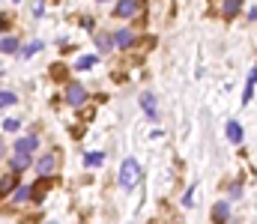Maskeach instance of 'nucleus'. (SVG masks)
<instances>
[{
	"instance_id": "f257e3e1",
	"label": "nucleus",
	"mask_w": 257,
	"mask_h": 224,
	"mask_svg": "<svg viewBox=\"0 0 257 224\" xmlns=\"http://www.w3.org/2000/svg\"><path fill=\"white\" fill-rule=\"evenodd\" d=\"M138 179H141V165L135 159H126L123 168H120V185H123V189H135Z\"/></svg>"
},
{
	"instance_id": "f03ea898",
	"label": "nucleus",
	"mask_w": 257,
	"mask_h": 224,
	"mask_svg": "<svg viewBox=\"0 0 257 224\" xmlns=\"http://www.w3.org/2000/svg\"><path fill=\"white\" fill-rule=\"evenodd\" d=\"M141 6H143V0H120V3L114 6V15L117 18H132V15L141 12Z\"/></svg>"
},
{
	"instance_id": "7ed1b4c3",
	"label": "nucleus",
	"mask_w": 257,
	"mask_h": 224,
	"mask_svg": "<svg viewBox=\"0 0 257 224\" xmlns=\"http://www.w3.org/2000/svg\"><path fill=\"white\" fill-rule=\"evenodd\" d=\"M66 102H69L72 108L84 105V102H87V90H84L81 84H69V90H66Z\"/></svg>"
},
{
	"instance_id": "20e7f679",
	"label": "nucleus",
	"mask_w": 257,
	"mask_h": 224,
	"mask_svg": "<svg viewBox=\"0 0 257 224\" xmlns=\"http://www.w3.org/2000/svg\"><path fill=\"white\" fill-rule=\"evenodd\" d=\"M242 9V0H218V12H222V18H236Z\"/></svg>"
},
{
	"instance_id": "39448f33",
	"label": "nucleus",
	"mask_w": 257,
	"mask_h": 224,
	"mask_svg": "<svg viewBox=\"0 0 257 224\" xmlns=\"http://www.w3.org/2000/svg\"><path fill=\"white\" fill-rule=\"evenodd\" d=\"M225 132H228V140H230V143H242V126H239L236 120H230V123L225 126Z\"/></svg>"
},
{
	"instance_id": "423d86ee",
	"label": "nucleus",
	"mask_w": 257,
	"mask_h": 224,
	"mask_svg": "<svg viewBox=\"0 0 257 224\" xmlns=\"http://www.w3.org/2000/svg\"><path fill=\"white\" fill-rule=\"evenodd\" d=\"M132 42H135L132 30H117V33H114V45H120V48H129Z\"/></svg>"
},
{
	"instance_id": "0eeeda50",
	"label": "nucleus",
	"mask_w": 257,
	"mask_h": 224,
	"mask_svg": "<svg viewBox=\"0 0 257 224\" xmlns=\"http://www.w3.org/2000/svg\"><path fill=\"white\" fill-rule=\"evenodd\" d=\"M36 143H39V140H36V135H27V138H21V140L15 143V149H18V153H33Z\"/></svg>"
},
{
	"instance_id": "6e6552de",
	"label": "nucleus",
	"mask_w": 257,
	"mask_h": 224,
	"mask_svg": "<svg viewBox=\"0 0 257 224\" xmlns=\"http://www.w3.org/2000/svg\"><path fill=\"white\" fill-rule=\"evenodd\" d=\"M48 185H51V179H48V173H42V179L33 185V200H42V195L48 192Z\"/></svg>"
},
{
	"instance_id": "1a4fd4ad",
	"label": "nucleus",
	"mask_w": 257,
	"mask_h": 224,
	"mask_svg": "<svg viewBox=\"0 0 257 224\" xmlns=\"http://www.w3.org/2000/svg\"><path fill=\"white\" fill-rule=\"evenodd\" d=\"M111 45H114V39L108 33H96V48H99V54H108L111 51Z\"/></svg>"
},
{
	"instance_id": "9d476101",
	"label": "nucleus",
	"mask_w": 257,
	"mask_h": 224,
	"mask_svg": "<svg viewBox=\"0 0 257 224\" xmlns=\"http://www.w3.org/2000/svg\"><path fill=\"white\" fill-rule=\"evenodd\" d=\"M212 218H215V221H228V218H230V206H228L225 200L215 203V206H212Z\"/></svg>"
},
{
	"instance_id": "9b49d317",
	"label": "nucleus",
	"mask_w": 257,
	"mask_h": 224,
	"mask_svg": "<svg viewBox=\"0 0 257 224\" xmlns=\"http://www.w3.org/2000/svg\"><path fill=\"white\" fill-rule=\"evenodd\" d=\"M254 84H257V69H251V72H248V84H245V93H242V105H245V102H251Z\"/></svg>"
},
{
	"instance_id": "f8f14e48",
	"label": "nucleus",
	"mask_w": 257,
	"mask_h": 224,
	"mask_svg": "<svg viewBox=\"0 0 257 224\" xmlns=\"http://www.w3.org/2000/svg\"><path fill=\"white\" fill-rule=\"evenodd\" d=\"M36 170H39V173H51V170H54V156H51V153L42 156L39 162H36Z\"/></svg>"
},
{
	"instance_id": "ddd939ff",
	"label": "nucleus",
	"mask_w": 257,
	"mask_h": 224,
	"mask_svg": "<svg viewBox=\"0 0 257 224\" xmlns=\"http://www.w3.org/2000/svg\"><path fill=\"white\" fill-rule=\"evenodd\" d=\"M0 51H3V54H15V51H18V39H15V36L0 39Z\"/></svg>"
},
{
	"instance_id": "4468645a",
	"label": "nucleus",
	"mask_w": 257,
	"mask_h": 224,
	"mask_svg": "<svg viewBox=\"0 0 257 224\" xmlns=\"http://www.w3.org/2000/svg\"><path fill=\"white\" fill-rule=\"evenodd\" d=\"M30 165V153H18L15 149V159H12V170H24Z\"/></svg>"
},
{
	"instance_id": "2eb2a0df",
	"label": "nucleus",
	"mask_w": 257,
	"mask_h": 224,
	"mask_svg": "<svg viewBox=\"0 0 257 224\" xmlns=\"http://www.w3.org/2000/svg\"><path fill=\"white\" fill-rule=\"evenodd\" d=\"M141 108H143L150 117L156 114V99H153V93H143V96H141Z\"/></svg>"
},
{
	"instance_id": "dca6fc26",
	"label": "nucleus",
	"mask_w": 257,
	"mask_h": 224,
	"mask_svg": "<svg viewBox=\"0 0 257 224\" xmlns=\"http://www.w3.org/2000/svg\"><path fill=\"white\" fill-rule=\"evenodd\" d=\"M15 200H18V203L33 200V185H21V189H15Z\"/></svg>"
},
{
	"instance_id": "f3484780",
	"label": "nucleus",
	"mask_w": 257,
	"mask_h": 224,
	"mask_svg": "<svg viewBox=\"0 0 257 224\" xmlns=\"http://www.w3.org/2000/svg\"><path fill=\"white\" fill-rule=\"evenodd\" d=\"M18 99H15V93H3L0 90V108H9V105H15Z\"/></svg>"
},
{
	"instance_id": "a211bd4d",
	"label": "nucleus",
	"mask_w": 257,
	"mask_h": 224,
	"mask_svg": "<svg viewBox=\"0 0 257 224\" xmlns=\"http://www.w3.org/2000/svg\"><path fill=\"white\" fill-rule=\"evenodd\" d=\"M84 162H87V168H96V165H102V162H105V156H102V153H90Z\"/></svg>"
},
{
	"instance_id": "6ab92c4d",
	"label": "nucleus",
	"mask_w": 257,
	"mask_h": 224,
	"mask_svg": "<svg viewBox=\"0 0 257 224\" xmlns=\"http://www.w3.org/2000/svg\"><path fill=\"white\" fill-rule=\"evenodd\" d=\"M36 51H42V42H30V45H27V48L21 51V57H33Z\"/></svg>"
},
{
	"instance_id": "aec40b11",
	"label": "nucleus",
	"mask_w": 257,
	"mask_h": 224,
	"mask_svg": "<svg viewBox=\"0 0 257 224\" xmlns=\"http://www.w3.org/2000/svg\"><path fill=\"white\" fill-rule=\"evenodd\" d=\"M51 75H54V78L60 81L63 75H66V66H63V63H54V66H51Z\"/></svg>"
},
{
	"instance_id": "412c9836",
	"label": "nucleus",
	"mask_w": 257,
	"mask_h": 224,
	"mask_svg": "<svg viewBox=\"0 0 257 224\" xmlns=\"http://www.w3.org/2000/svg\"><path fill=\"white\" fill-rule=\"evenodd\" d=\"M93 63H96V57H81V60H78V69H90Z\"/></svg>"
},
{
	"instance_id": "4be33fe9",
	"label": "nucleus",
	"mask_w": 257,
	"mask_h": 224,
	"mask_svg": "<svg viewBox=\"0 0 257 224\" xmlns=\"http://www.w3.org/2000/svg\"><path fill=\"white\" fill-rule=\"evenodd\" d=\"M18 126H21L18 120H6V123H3V129H6V132H18Z\"/></svg>"
},
{
	"instance_id": "5701e85b",
	"label": "nucleus",
	"mask_w": 257,
	"mask_h": 224,
	"mask_svg": "<svg viewBox=\"0 0 257 224\" xmlns=\"http://www.w3.org/2000/svg\"><path fill=\"white\" fill-rule=\"evenodd\" d=\"M192 203H195V189H189V195L182 197V206H192Z\"/></svg>"
},
{
	"instance_id": "b1692460",
	"label": "nucleus",
	"mask_w": 257,
	"mask_h": 224,
	"mask_svg": "<svg viewBox=\"0 0 257 224\" xmlns=\"http://www.w3.org/2000/svg\"><path fill=\"white\" fill-rule=\"evenodd\" d=\"M12 182H15L12 176H6V179H0V189H3V192H9V189H12Z\"/></svg>"
},
{
	"instance_id": "393cba45",
	"label": "nucleus",
	"mask_w": 257,
	"mask_h": 224,
	"mask_svg": "<svg viewBox=\"0 0 257 224\" xmlns=\"http://www.w3.org/2000/svg\"><path fill=\"white\" fill-rule=\"evenodd\" d=\"M239 192H242V185L236 182V185H230V197H239Z\"/></svg>"
},
{
	"instance_id": "a878e982",
	"label": "nucleus",
	"mask_w": 257,
	"mask_h": 224,
	"mask_svg": "<svg viewBox=\"0 0 257 224\" xmlns=\"http://www.w3.org/2000/svg\"><path fill=\"white\" fill-rule=\"evenodd\" d=\"M3 27H6V18H3V15H0V33H3Z\"/></svg>"
},
{
	"instance_id": "bb28decb",
	"label": "nucleus",
	"mask_w": 257,
	"mask_h": 224,
	"mask_svg": "<svg viewBox=\"0 0 257 224\" xmlns=\"http://www.w3.org/2000/svg\"><path fill=\"white\" fill-rule=\"evenodd\" d=\"M99 3H105V0H99Z\"/></svg>"
},
{
	"instance_id": "cd10ccee",
	"label": "nucleus",
	"mask_w": 257,
	"mask_h": 224,
	"mask_svg": "<svg viewBox=\"0 0 257 224\" xmlns=\"http://www.w3.org/2000/svg\"><path fill=\"white\" fill-rule=\"evenodd\" d=\"M0 195H3V189H0Z\"/></svg>"
}]
</instances>
